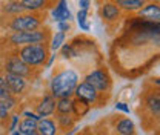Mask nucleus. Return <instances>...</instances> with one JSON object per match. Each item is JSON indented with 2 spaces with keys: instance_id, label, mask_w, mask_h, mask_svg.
I'll return each mask as SVG.
<instances>
[{
  "instance_id": "4468645a",
  "label": "nucleus",
  "mask_w": 160,
  "mask_h": 135,
  "mask_svg": "<svg viewBox=\"0 0 160 135\" xmlns=\"http://www.w3.org/2000/svg\"><path fill=\"white\" fill-rule=\"evenodd\" d=\"M145 3L146 0H116V5L126 11H137L145 6Z\"/></svg>"
},
{
  "instance_id": "39448f33",
  "label": "nucleus",
  "mask_w": 160,
  "mask_h": 135,
  "mask_svg": "<svg viewBox=\"0 0 160 135\" xmlns=\"http://www.w3.org/2000/svg\"><path fill=\"white\" fill-rule=\"evenodd\" d=\"M85 81L88 84H91L97 92H105L109 89V84H111V80H109V75L106 74V71L103 69H96L92 71L91 74H88Z\"/></svg>"
},
{
  "instance_id": "b1692460",
  "label": "nucleus",
  "mask_w": 160,
  "mask_h": 135,
  "mask_svg": "<svg viewBox=\"0 0 160 135\" xmlns=\"http://www.w3.org/2000/svg\"><path fill=\"white\" fill-rule=\"evenodd\" d=\"M63 41H65V32H57L54 37H52V41H51V49L52 51H57L60 49V46L63 45Z\"/></svg>"
},
{
  "instance_id": "9b49d317",
  "label": "nucleus",
  "mask_w": 160,
  "mask_h": 135,
  "mask_svg": "<svg viewBox=\"0 0 160 135\" xmlns=\"http://www.w3.org/2000/svg\"><path fill=\"white\" fill-rule=\"evenodd\" d=\"M52 17L56 22H69L71 19V11L66 6V0H59V5L52 11Z\"/></svg>"
},
{
  "instance_id": "4be33fe9",
  "label": "nucleus",
  "mask_w": 160,
  "mask_h": 135,
  "mask_svg": "<svg viewBox=\"0 0 160 135\" xmlns=\"http://www.w3.org/2000/svg\"><path fill=\"white\" fill-rule=\"evenodd\" d=\"M22 11H23V6H22L20 2H11V3H8L5 6V12L6 14H16V16H19Z\"/></svg>"
},
{
  "instance_id": "9d476101",
  "label": "nucleus",
  "mask_w": 160,
  "mask_h": 135,
  "mask_svg": "<svg viewBox=\"0 0 160 135\" xmlns=\"http://www.w3.org/2000/svg\"><path fill=\"white\" fill-rule=\"evenodd\" d=\"M37 132L40 135H56L57 134V126L52 120L43 117L37 121Z\"/></svg>"
},
{
  "instance_id": "c85d7f7f",
  "label": "nucleus",
  "mask_w": 160,
  "mask_h": 135,
  "mask_svg": "<svg viewBox=\"0 0 160 135\" xmlns=\"http://www.w3.org/2000/svg\"><path fill=\"white\" fill-rule=\"evenodd\" d=\"M89 5H91V0H79V6H80V9H86V11H88Z\"/></svg>"
},
{
  "instance_id": "dca6fc26",
  "label": "nucleus",
  "mask_w": 160,
  "mask_h": 135,
  "mask_svg": "<svg viewBox=\"0 0 160 135\" xmlns=\"http://www.w3.org/2000/svg\"><path fill=\"white\" fill-rule=\"evenodd\" d=\"M116 129H117V132H119L120 135H134L136 134L134 123H132L129 118H122V120H119Z\"/></svg>"
},
{
  "instance_id": "393cba45",
  "label": "nucleus",
  "mask_w": 160,
  "mask_h": 135,
  "mask_svg": "<svg viewBox=\"0 0 160 135\" xmlns=\"http://www.w3.org/2000/svg\"><path fill=\"white\" fill-rule=\"evenodd\" d=\"M60 48H62V55L65 58H71V57H76L77 55V52L74 51L72 45H62Z\"/></svg>"
},
{
  "instance_id": "f03ea898",
  "label": "nucleus",
  "mask_w": 160,
  "mask_h": 135,
  "mask_svg": "<svg viewBox=\"0 0 160 135\" xmlns=\"http://www.w3.org/2000/svg\"><path fill=\"white\" fill-rule=\"evenodd\" d=\"M17 54L28 66H42L45 65L46 57H48V48L45 43L23 45V48Z\"/></svg>"
},
{
  "instance_id": "473e14b6",
  "label": "nucleus",
  "mask_w": 160,
  "mask_h": 135,
  "mask_svg": "<svg viewBox=\"0 0 160 135\" xmlns=\"http://www.w3.org/2000/svg\"><path fill=\"white\" fill-rule=\"evenodd\" d=\"M17 121H19V117L14 115V117H12V123H11V131H14V129H16V126H17Z\"/></svg>"
},
{
  "instance_id": "423d86ee",
  "label": "nucleus",
  "mask_w": 160,
  "mask_h": 135,
  "mask_svg": "<svg viewBox=\"0 0 160 135\" xmlns=\"http://www.w3.org/2000/svg\"><path fill=\"white\" fill-rule=\"evenodd\" d=\"M5 71L9 74H16L20 77H29L31 75V66H28L23 60L17 55H12L6 60L5 63Z\"/></svg>"
},
{
  "instance_id": "a878e982",
  "label": "nucleus",
  "mask_w": 160,
  "mask_h": 135,
  "mask_svg": "<svg viewBox=\"0 0 160 135\" xmlns=\"http://www.w3.org/2000/svg\"><path fill=\"white\" fill-rule=\"evenodd\" d=\"M9 95H11V92L8 89V84H6L5 78L0 77V100L2 98H6V97H9Z\"/></svg>"
},
{
  "instance_id": "a211bd4d",
  "label": "nucleus",
  "mask_w": 160,
  "mask_h": 135,
  "mask_svg": "<svg viewBox=\"0 0 160 135\" xmlns=\"http://www.w3.org/2000/svg\"><path fill=\"white\" fill-rule=\"evenodd\" d=\"M71 108H72V101L69 100V97H62L56 103L57 114H71Z\"/></svg>"
},
{
  "instance_id": "72a5a7b5",
  "label": "nucleus",
  "mask_w": 160,
  "mask_h": 135,
  "mask_svg": "<svg viewBox=\"0 0 160 135\" xmlns=\"http://www.w3.org/2000/svg\"><path fill=\"white\" fill-rule=\"evenodd\" d=\"M29 135H40V134H39V132H37V131H34V132H31V134H29Z\"/></svg>"
},
{
  "instance_id": "2f4dec72",
  "label": "nucleus",
  "mask_w": 160,
  "mask_h": 135,
  "mask_svg": "<svg viewBox=\"0 0 160 135\" xmlns=\"http://www.w3.org/2000/svg\"><path fill=\"white\" fill-rule=\"evenodd\" d=\"M23 115L26 117V118H32V120H36V121H39V120H40V117L36 115V114H32V112H25Z\"/></svg>"
},
{
  "instance_id": "1a4fd4ad",
  "label": "nucleus",
  "mask_w": 160,
  "mask_h": 135,
  "mask_svg": "<svg viewBox=\"0 0 160 135\" xmlns=\"http://www.w3.org/2000/svg\"><path fill=\"white\" fill-rule=\"evenodd\" d=\"M54 111H56V100H54V97L52 95L43 97L42 103L37 106V115L40 118L49 117L51 114H54Z\"/></svg>"
},
{
  "instance_id": "5701e85b",
  "label": "nucleus",
  "mask_w": 160,
  "mask_h": 135,
  "mask_svg": "<svg viewBox=\"0 0 160 135\" xmlns=\"http://www.w3.org/2000/svg\"><path fill=\"white\" fill-rule=\"evenodd\" d=\"M86 17H88V11L86 9H80L77 12V22H79L80 29H83V31H89V25L86 23Z\"/></svg>"
},
{
  "instance_id": "f3484780",
  "label": "nucleus",
  "mask_w": 160,
  "mask_h": 135,
  "mask_svg": "<svg viewBox=\"0 0 160 135\" xmlns=\"http://www.w3.org/2000/svg\"><path fill=\"white\" fill-rule=\"evenodd\" d=\"M37 131V121L32 118H25L19 124V132L22 135H29L31 132Z\"/></svg>"
},
{
  "instance_id": "0eeeda50",
  "label": "nucleus",
  "mask_w": 160,
  "mask_h": 135,
  "mask_svg": "<svg viewBox=\"0 0 160 135\" xmlns=\"http://www.w3.org/2000/svg\"><path fill=\"white\" fill-rule=\"evenodd\" d=\"M5 81L8 84V89L11 92V95H19L25 91L26 88V81H25V77H20V75H16V74H9L6 72L5 75Z\"/></svg>"
},
{
  "instance_id": "f8f14e48",
  "label": "nucleus",
  "mask_w": 160,
  "mask_h": 135,
  "mask_svg": "<svg viewBox=\"0 0 160 135\" xmlns=\"http://www.w3.org/2000/svg\"><path fill=\"white\" fill-rule=\"evenodd\" d=\"M120 16V8L116 3H105L102 6V17L108 22H114Z\"/></svg>"
},
{
  "instance_id": "7c9ffc66",
  "label": "nucleus",
  "mask_w": 160,
  "mask_h": 135,
  "mask_svg": "<svg viewBox=\"0 0 160 135\" xmlns=\"http://www.w3.org/2000/svg\"><path fill=\"white\" fill-rule=\"evenodd\" d=\"M0 118H8V109L0 103Z\"/></svg>"
},
{
  "instance_id": "ddd939ff",
  "label": "nucleus",
  "mask_w": 160,
  "mask_h": 135,
  "mask_svg": "<svg viewBox=\"0 0 160 135\" xmlns=\"http://www.w3.org/2000/svg\"><path fill=\"white\" fill-rule=\"evenodd\" d=\"M140 16L142 17H145L146 20H149V22H159L160 19V9H159V5H148V6H145V8H140Z\"/></svg>"
},
{
  "instance_id": "cd10ccee",
  "label": "nucleus",
  "mask_w": 160,
  "mask_h": 135,
  "mask_svg": "<svg viewBox=\"0 0 160 135\" xmlns=\"http://www.w3.org/2000/svg\"><path fill=\"white\" fill-rule=\"evenodd\" d=\"M57 28H59V31H62V32L68 31L69 29V22H57Z\"/></svg>"
},
{
  "instance_id": "f257e3e1",
  "label": "nucleus",
  "mask_w": 160,
  "mask_h": 135,
  "mask_svg": "<svg viewBox=\"0 0 160 135\" xmlns=\"http://www.w3.org/2000/svg\"><path fill=\"white\" fill-rule=\"evenodd\" d=\"M79 75L72 69H65L54 75L51 80V95L54 98H62V97H71L74 94V89L77 86Z\"/></svg>"
},
{
  "instance_id": "c9c22d12",
  "label": "nucleus",
  "mask_w": 160,
  "mask_h": 135,
  "mask_svg": "<svg viewBox=\"0 0 160 135\" xmlns=\"http://www.w3.org/2000/svg\"><path fill=\"white\" fill-rule=\"evenodd\" d=\"M83 135H89V134H83Z\"/></svg>"
},
{
  "instance_id": "c756f323",
  "label": "nucleus",
  "mask_w": 160,
  "mask_h": 135,
  "mask_svg": "<svg viewBox=\"0 0 160 135\" xmlns=\"http://www.w3.org/2000/svg\"><path fill=\"white\" fill-rule=\"evenodd\" d=\"M116 109H120V111H123V112L129 114V108H128L125 103H117V104H116Z\"/></svg>"
},
{
  "instance_id": "6ab92c4d",
  "label": "nucleus",
  "mask_w": 160,
  "mask_h": 135,
  "mask_svg": "<svg viewBox=\"0 0 160 135\" xmlns=\"http://www.w3.org/2000/svg\"><path fill=\"white\" fill-rule=\"evenodd\" d=\"M146 104L151 111V114L156 117H159V112H160V98H159V94H151V95L146 98Z\"/></svg>"
},
{
  "instance_id": "bb28decb",
  "label": "nucleus",
  "mask_w": 160,
  "mask_h": 135,
  "mask_svg": "<svg viewBox=\"0 0 160 135\" xmlns=\"http://www.w3.org/2000/svg\"><path fill=\"white\" fill-rule=\"evenodd\" d=\"M0 103H2L8 111H9V109H12V108L16 106V98H14L12 95H9V97H6V98H2V100H0Z\"/></svg>"
},
{
  "instance_id": "aec40b11",
  "label": "nucleus",
  "mask_w": 160,
  "mask_h": 135,
  "mask_svg": "<svg viewBox=\"0 0 160 135\" xmlns=\"http://www.w3.org/2000/svg\"><path fill=\"white\" fill-rule=\"evenodd\" d=\"M20 3H22L23 9H28V11H39L42 8H45L46 0H22Z\"/></svg>"
},
{
  "instance_id": "2eb2a0df",
  "label": "nucleus",
  "mask_w": 160,
  "mask_h": 135,
  "mask_svg": "<svg viewBox=\"0 0 160 135\" xmlns=\"http://www.w3.org/2000/svg\"><path fill=\"white\" fill-rule=\"evenodd\" d=\"M71 112H74L77 117H85L88 112H89V103L82 100V98H76L72 101V108H71Z\"/></svg>"
},
{
  "instance_id": "412c9836",
  "label": "nucleus",
  "mask_w": 160,
  "mask_h": 135,
  "mask_svg": "<svg viewBox=\"0 0 160 135\" xmlns=\"http://www.w3.org/2000/svg\"><path fill=\"white\" fill-rule=\"evenodd\" d=\"M57 121H59L60 128L62 129H68V128H72V124H74V120L71 118L69 114H57Z\"/></svg>"
},
{
  "instance_id": "6e6552de",
  "label": "nucleus",
  "mask_w": 160,
  "mask_h": 135,
  "mask_svg": "<svg viewBox=\"0 0 160 135\" xmlns=\"http://www.w3.org/2000/svg\"><path fill=\"white\" fill-rule=\"evenodd\" d=\"M74 94L77 95V98H82V100H85V101H88V103H94L96 100H97V91L91 86V84H88L86 81H83V83H77V86H76V89H74Z\"/></svg>"
},
{
  "instance_id": "20e7f679",
  "label": "nucleus",
  "mask_w": 160,
  "mask_h": 135,
  "mask_svg": "<svg viewBox=\"0 0 160 135\" xmlns=\"http://www.w3.org/2000/svg\"><path fill=\"white\" fill-rule=\"evenodd\" d=\"M42 25V20L32 14H25V16H16L11 20L9 28L16 32H26V31H34L39 29Z\"/></svg>"
},
{
  "instance_id": "f704fd0d",
  "label": "nucleus",
  "mask_w": 160,
  "mask_h": 135,
  "mask_svg": "<svg viewBox=\"0 0 160 135\" xmlns=\"http://www.w3.org/2000/svg\"><path fill=\"white\" fill-rule=\"evenodd\" d=\"M12 135H22V134H20V132H14V134H12Z\"/></svg>"
},
{
  "instance_id": "7ed1b4c3",
  "label": "nucleus",
  "mask_w": 160,
  "mask_h": 135,
  "mask_svg": "<svg viewBox=\"0 0 160 135\" xmlns=\"http://www.w3.org/2000/svg\"><path fill=\"white\" fill-rule=\"evenodd\" d=\"M48 39V32L46 31H26V32H14L9 41L16 46H23V45H34V43H43Z\"/></svg>"
}]
</instances>
